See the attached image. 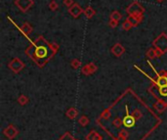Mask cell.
Returning <instances> with one entry per match:
<instances>
[{"instance_id":"6da1fadb","label":"cell","mask_w":167,"mask_h":140,"mask_svg":"<svg viewBox=\"0 0 167 140\" xmlns=\"http://www.w3.org/2000/svg\"><path fill=\"white\" fill-rule=\"evenodd\" d=\"M58 50H59V45L57 43H49L42 35H39L26 49V54L39 67H43L49 59H51L56 54Z\"/></svg>"},{"instance_id":"7a4b0ae2","label":"cell","mask_w":167,"mask_h":140,"mask_svg":"<svg viewBox=\"0 0 167 140\" xmlns=\"http://www.w3.org/2000/svg\"><path fill=\"white\" fill-rule=\"evenodd\" d=\"M153 45L154 48L160 50L164 54L165 52H167V34H164V32L160 34L153 40Z\"/></svg>"},{"instance_id":"3957f363","label":"cell","mask_w":167,"mask_h":140,"mask_svg":"<svg viewBox=\"0 0 167 140\" xmlns=\"http://www.w3.org/2000/svg\"><path fill=\"white\" fill-rule=\"evenodd\" d=\"M126 12H127L128 15L140 16V15H144L145 8L142 6L138 1H134V2H132L130 5L127 7Z\"/></svg>"},{"instance_id":"277c9868","label":"cell","mask_w":167,"mask_h":140,"mask_svg":"<svg viewBox=\"0 0 167 140\" xmlns=\"http://www.w3.org/2000/svg\"><path fill=\"white\" fill-rule=\"evenodd\" d=\"M8 68H9L13 73H18L24 68V63L19 58H14L13 60L10 61L9 64H8Z\"/></svg>"},{"instance_id":"5b68a950","label":"cell","mask_w":167,"mask_h":140,"mask_svg":"<svg viewBox=\"0 0 167 140\" xmlns=\"http://www.w3.org/2000/svg\"><path fill=\"white\" fill-rule=\"evenodd\" d=\"M15 5L19 8L20 11L26 13L34 5L33 0H15Z\"/></svg>"},{"instance_id":"8992f818","label":"cell","mask_w":167,"mask_h":140,"mask_svg":"<svg viewBox=\"0 0 167 140\" xmlns=\"http://www.w3.org/2000/svg\"><path fill=\"white\" fill-rule=\"evenodd\" d=\"M125 111H126V116L123 118V125L125 127H132L135 125L136 122V119L133 117V115H129V110H128V106L125 107Z\"/></svg>"},{"instance_id":"52a82bcc","label":"cell","mask_w":167,"mask_h":140,"mask_svg":"<svg viewBox=\"0 0 167 140\" xmlns=\"http://www.w3.org/2000/svg\"><path fill=\"white\" fill-rule=\"evenodd\" d=\"M3 133H4V135H5L7 138L14 139L17 136V135H18L19 131H18V129H17L13 125H9L7 127H5V129H4Z\"/></svg>"},{"instance_id":"ba28073f","label":"cell","mask_w":167,"mask_h":140,"mask_svg":"<svg viewBox=\"0 0 167 140\" xmlns=\"http://www.w3.org/2000/svg\"><path fill=\"white\" fill-rule=\"evenodd\" d=\"M68 12L72 16L73 18H78L82 13H84V10L82 9L80 5H78L77 3H74L72 7H69L68 9Z\"/></svg>"},{"instance_id":"9c48e42d","label":"cell","mask_w":167,"mask_h":140,"mask_svg":"<svg viewBox=\"0 0 167 140\" xmlns=\"http://www.w3.org/2000/svg\"><path fill=\"white\" fill-rule=\"evenodd\" d=\"M111 51L115 57H121L125 53V47L121 43H115L114 46L111 47Z\"/></svg>"},{"instance_id":"30bf717a","label":"cell","mask_w":167,"mask_h":140,"mask_svg":"<svg viewBox=\"0 0 167 140\" xmlns=\"http://www.w3.org/2000/svg\"><path fill=\"white\" fill-rule=\"evenodd\" d=\"M20 31L23 32L24 35H26L27 37H28L30 34H31V32L33 31V28L31 26V24L28 22H24L23 23L22 26L20 27Z\"/></svg>"},{"instance_id":"8fae6325","label":"cell","mask_w":167,"mask_h":140,"mask_svg":"<svg viewBox=\"0 0 167 140\" xmlns=\"http://www.w3.org/2000/svg\"><path fill=\"white\" fill-rule=\"evenodd\" d=\"M127 21L132 24L133 28L138 27V26H139V24H141V22L143 21V15H140V16L129 15L128 18H127Z\"/></svg>"},{"instance_id":"7c38bea8","label":"cell","mask_w":167,"mask_h":140,"mask_svg":"<svg viewBox=\"0 0 167 140\" xmlns=\"http://www.w3.org/2000/svg\"><path fill=\"white\" fill-rule=\"evenodd\" d=\"M153 108L157 110L159 113H162L167 109V103H165L163 101H157L156 103H154L153 104Z\"/></svg>"},{"instance_id":"4fadbf2b","label":"cell","mask_w":167,"mask_h":140,"mask_svg":"<svg viewBox=\"0 0 167 140\" xmlns=\"http://www.w3.org/2000/svg\"><path fill=\"white\" fill-rule=\"evenodd\" d=\"M66 115V117H68L69 119H70V120H74V119H75L77 117V115H78V110L75 109V108H73V107H72V108L68 109Z\"/></svg>"},{"instance_id":"5bb4252c","label":"cell","mask_w":167,"mask_h":140,"mask_svg":"<svg viewBox=\"0 0 167 140\" xmlns=\"http://www.w3.org/2000/svg\"><path fill=\"white\" fill-rule=\"evenodd\" d=\"M157 80H156V84L157 86H164L167 85V76H165L164 73H160V75H157Z\"/></svg>"},{"instance_id":"9a60e30c","label":"cell","mask_w":167,"mask_h":140,"mask_svg":"<svg viewBox=\"0 0 167 140\" xmlns=\"http://www.w3.org/2000/svg\"><path fill=\"white\" fill-rule=\"evenodd\" d=\"M86 140H103V137L97 132V131L92 130L86 136Z\"/></svg>"},{"instance_id":"2e32d148","label":"cell","mask_w":167,"mask_h":140,"mask_svg":"<svg viewBox=\"0 0 167 140\" xmlns=\"http://www.w3.org/2000/svg\"><path fill=\"white\" fill-rule=\"evenodd\" d=\"M84 15H85V17L87 19H91V18H93L94 16L96 15V11L91 6H88L84 10Z\"/></svg>"},{"instance_id":"e0dca14e","label":"cell","mask_w":167,"mask_h":140,"mask_svg":"<svg viewBox=\"0 0 167 140\" xmlns=\"http://www.w3.org/2000/svg\"><path fill=\"white\" fill-rule=\"evenodd\" d=\"M89 118L87 117V116H81L80 118H79V120H78V123L81 126H86V125H88V123H89Z\"/></svg>"},{"instance_id":"ac0fdd59","label":"cell","mask_w":167,"mask_h":140,"mask_svg":"<svg viewBox=\"0 0 167 140\" xmlns=\"http://www.w3.org/2000/svg\"><path fill=\"white\" fill-rule=\"evenodd\" d=\"M111 20H115V21H119L122 19V15H121V13L120 12H118V11H114L111 14Z\"/></svg>"},{"instance_id":"d6986e66","label":"cell","mask_w":167,"mask_h":140,"mask_svg":"<svg viewBox=\"0 0 167 140\" xmlns=\"http://www.w3.org/2000/svg\"><path fill=\"white\" fill-rule=\"evenodd\" d=\"M19 102V104L20 105H22V106H24V105H26V104H27V102H28V98H27V96H26V95H21V96H19V98H18V100H17Z\"/></svg>"},{"instance_id":"ffe728a7","label":"cell","mask_w":167,"mask_h":140,"mask_svg":"<svg viewBox=\"0 0 167 140\" xmlns=\"http://www.w3.org/2000/svg\"><path fill=\"white\" fill-rule=\"evenodd\" d=\"M128 136H129V133L125 129H122L118 134V139L119 140H127Z\"/></svg>"},{"instance_id":"44dd1931","label":"cell","mask_w":167,"mask_h":140,"mask_svg":"<svg viewBox=\"0 0 167 140\" xmlns=\"http://www.w3.org/2000/svg\"><path fill=\"white\" fill-rule=\"evenodd\" d=\"M147 56L149 59H154L156 58V48H151L147 52Z\"/></svg>"},{"instance_id":"7402d4cb","label":"cell","mask_w":167,"mask_h":140,"mask_svg":"<svg viewBox=\"0 0 167 140\" xmlns=\"http://www.w3.org/2000/svg\"><path fill=\"white\" fill-rule=\"evenodd\" d=\"M112 125H114V126L116 127V129H119V127L123 125V121L120 118H115L114 122H112Z\"/></svg>"},{"instance_id":"603a6c76","label":"cell","mask_w":167,"mask_h":140,"mask_svg":"<svg viewBox=\"0 0 167 140\" xmlns=\"http://www.w3.org/2000/svg\"><path fill=\"white\" fill-rule=\"evenodd\" d=\"M81 73H83V75H85V76H90L92 75V73L90 71V68H89V65L87 64L85 66H83V67L81 68Z\"/></svg>"},{"instance_id":"cb8c5ba5","label":"cell","mask_w":167,"mask_h":140,"mask_svg":"<svg viewBox=\"0 0 167 140\" xmlns=\"http://www.w3.org/2000/svg\"><path fill=\"white\" fill-rule=\"evenodd\" d=\"M158 92H159V94L161 96L167 97V85L159 86V87H158Z\"/></svg>"},{"instance_id":"d4e9b609","label":"cell","mask_w":167,"mask_h":140,"mask_svg":"<svg viewBox=\"0 0 167 140\" xmlns=\"http://www.w3.org/2000/svg\"><path fill=\"white\" fill-rule=\"evenodd\" d=\"M80 65H81V62H80V60H78V59H73L72 62H70V66L75 70H77L79 67H80Z\"/></svg>"},{"instance_id":"484cf974","label":"cell","mask_w":167,"mask_h":140,"mask_svg":"<svg viewBox=\"0 0 167 140\" xmlns=\"http://www.w3.org/2000/svg\"><path fill=\"white\" fill-rule=\"evenodd\" d=\"M49 8L51 11H56L58 8H59V4H58L55 0H52V1H50L49 3Z\"/></svg>"},{"instance_id":"4316f807","label":"cell","mask_w":167,"mask_h":140,"mask_svg":"<svg viewBox=\"0 0 167 140\" xmlns=\"http://www.w3.org/2000/svg\"><path fill=\"white\" fill-rule=\"evenodd\" d=\"M58 140H75V139H74V137L69 132H66L64 135H63V136H61Z\"/></svg>"},{"instance_id":"83f0119b","label":"cell","mask_w":167,"mask_h":140,"mask_svg":"<svg viewBox=\"0 0 167 140\" xmlns=\"http://www.w3.org/2000/svg\"><path fill=\"white\" fill-rule=\"evenodd\" d=\"M111 117V112L108 109L105 110L101 114V119H103V120H108V119H110Z\"/></svg>"},{"instance_id":"f1b7e54d","label":"cell","mask_w":167,"mask_h":140,"mask_svg":"<svg viewBox=\"0 0 167 140\" xmlns=\"http://www.w3.org/2000/svg\"><path fill=\"white\" fill-rule=\"evenodd\" d=\"M131 28H133V26L128 22L127 20H125L124 22L122 23V28L125 31H127L129 30H131Z\"/></svg>"},{"instance_id":"f546056e","label":"cell","mask_w":167,"mask_h":140,"mask_svg":"<svg viewBox=\"0 0 167 140\" xmlns=\"http://www.w3.org/2000/svg\"><path fill=\"white\" fill-rule=\"evenodd\" d=\"M133 117H134L136 120H140V119L143 117V114H142V112L139 110V109H136L134 112H133Z\"/></svg>"},{"instance_id":"4dcf8cb0","label":"cell","mask_w":167,"mask_h":140,"mask_svg":"<svg viewBox=\"0 0 167 140\" xmlns=\"http://www.w3.org/2000/svg\"><path fill=\"white\" fill-rule=\"evenodd\" d=\"M118 24V21H115V20H110V22H108V26H110L111 28H115L116 27H117Z\"/></svg>"},{"instance_id":"1f68e13d","label":"cell","mask_w":167,"mask_h":140,"mask_svg":"<svg viewBox=\"0 0 167 140\" xmlns=\"http://www.w3.org/2000/svg\"><path fill=\"white\" fill-rule=\"evenodd\" d=\"M64 4L68 8H69V7H72L73 5L74 2H73V0H64Z\"/></svg>"},{"instance_id":"d6a6232c","label":"cell","mask_w":167,"mask_h":140,"mask_svg":"<svg viewBox=\"0 0 167 140\" xmlns=\"http://www.w3.org/2000/svg\"><path fill=\"white\" fill-rule=\"evenodd\" d=\"M156 58H160V57L163 55V53L160 50H158V49H156Z\"/></svg>"},{"instance_id":"836d02e7","label":"cell","mask_w":167,"mask_h":140,"mask_svg":"<svg viewBox=\"0 0 167 140\" xmlns=\"http://www.w3.org/2000/svg\"><path fill=\"white\" fill-rule=\"evenodd\" d=\"M164 73L165 76H167V71H161V73Z\"/></svg>"},{"instance_id":"e575fe53","label":"cell","mask_w":167,"mask_h":140,"mask_svg":"<svg viewBox=\"0 0 167 140\" xmlns=\"http://www.w3.org/2000/svg\"><path fill=\"white\" fill-rule=\"evenodd\" d=\"M156 2H159V3H161V2H163L164 0H156Z\"/></svg>"},{"instance_id":"d590c367","label":"cell","mask_w":167,"mask_h":140,"mask_svg":"<svg viewBox=\"0 0 167 140\" xmlns=\"http://www.w3.org/2000/svg\"><path fill=\"white\" fill-rule=\"evenodd\" d=\"M75 140H76V139H75Z\"/></svg>"}]
</instances>
